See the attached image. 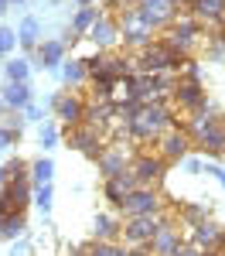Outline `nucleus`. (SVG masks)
Returning <instances> with one entry per match:
<instances>
[{"instance_id": "1", "label": "nucleus", "mask_w": 225, "mask_h": 256, "mask_svg": "<svg viewBox=\"0 0 225 256\" xmlns=\"http://www.w3.org/2000/svg\"><path fill=\"white\" fill-rule=\"evenodd\" d=\"M171 126H178V120H174V106H171V102H143L133 116L123 120L126 137L140 140V144H147V140H161Z\"/></svg>"}, {"instance_id": "2", "label": "nucleus", "mask_w": 225, "mask_h": 256, "mask_svg": "<svg viewBox=\"0 0 225 256\" xmlns=\"http://www.w3.org/2000/svg\"><path fill=\"white\" fill-rule=\"evenodd\" d=\"M184 130H188L191 144L205 150L208 158L225 154V116H215L212 110H205V113H195L184 120Z\"/></svg>"}, {"instance_id": "3", "label": "nucleus", "mask_w": 225, "mask_h": 256, "mask_svg": "<svg viewBox=\"0 0 225 256\" xmlns=\"http://www.w3.org/2000/svg\"><path fill=\"white\" fill-rule=\"evenodd\" d=\"M184 58H178L164 41H154L150 48H143L137 55V72H147V76H167V72H181Z\"/></svg>"}, {"instance_id": "4", "label": "nucleus", "mask_w": 225, "mask_h": 256, "mask_svg": "<svg viewBox=\"0 0 225 256\" xmlns=\"http://www.w3.org/2000/svg\"><path fill=\"white\" fill-rule=\"evenodd\" d=\"M171 102H174L178 110H184L188 116L212 110V106H208V92H205V86L198 79H188V76L178 79V89H174V99H171Z\"/></svg>"}, {"instance_id": "5", "label": "nucleus", "mask_w": 225, "mask_h": 256, "mask_svg": "<svg viewBox=\"0 0 225 256\" xmlns=\"http://www.w3.org/2000/svg\"><path fill=\"white\" fill-rule=\"evenodd\" d=\"M120 212H123V218L161 216V212H164V202H161V195H157V188H137V192H130V195L123 198Z\"/></svg>"}, {"instance_id": "6", "label": "nucleus", "mask_w": 225, "mask_h": 256, "mask_svg": "<svg viewBox=\"0 0 225 256\" xmlns=\"http://www.w3.org/2000/svg\"><path fill=\"white\" fill-rule=\"evenodd\" d=\"M184 250V239H181V229L174 222V212H161V229L150 242V253L154 256H178Z\"/></svg>"}, {"instance_id": "7", "label": "nucleus", "mask_w": 225, "mask_h": 256, "mask_svg": "<svg viewBox=\"0 0 225 256\" xmlns=\"http://www.w3.org/2000/svg\"><path fill=\"white\" fill-rule=\"evenodd\" d=\"M137 14L150 31H161V28H171L178 20V0H140Z\"/></svg>"}, {"instance_id": "8", "label": "nucleus", "mask_w": 225, "mask_h": 256, "mask_svg": "<svg viewBox=\"0 0 225 256\" xmlns=\"http://www.w3.org/2000/svg\"><path fill=\"white\" fill-rule=\"evenodd\" d=\"M161 229V216H140V218H123V242L140 250V246H150L154 236Z\"/></svg>"}, {"instance_id": "9", "label": "nucleus", "mask_w": 225, "mask_h": 256, "mask_svg": "<svg viewBox=\"0 0 225 256\" xmlns=\"http://www.w3.org/2000/svg\"><path fill=\"white\" fill-rule=\"evenodd\" d=\"M191 147H195V144H191V137H188V130H184L181 123H178V126H171V130L157 140V154H161L167 164H171V160H184Z\"/></svg>"}, {"instance_id": "10", "label": "nucleus", "mask_w": 225, "mask_h": 256, "mask_svg": "<svg viewBox=\"0 0 225 256\" xmlns=\"http://www.w3.org/2000/svg\"><path fill=\"white\" fill-rule=\"evenodd\" d=\"M130 168H133V174L140 181V188H154L164 178V171H167V160H164L161 154H137Z\"/></svg>"}, {"instance_id": "11", "label": "nucleus", "mask_w": 225, "mask_h": 256, "mask_svg": "<svg viewBox=\"0 0 225 256\" xmlns=\"http://www.w3.org/2000/svg\"><path fill=\"white\" fill-rule=\"evenodd\" d=\"M27 202H31V178H14V181L0 192V208H3L7 216L24 212Z\"/></svg>"}, {"instance_id": "12", "label": "nucleus", "mask_w": 225, "mask_h": 256, "mask_svg": "<svg viewBox=\"0 0 225 256\" xmlns=\"http://www.w3.org/2000/svg\"><path fill=\"white\" fill-rule=\"evenodd\" d=\"M85 99L75 96V92H65V96H55V113H58V120L72 130V126H82L85 123Z\"/></svg>"}, {"instance_id": "13", "label": "nucleus", "mask_w": 225, "mask_h": 256, "mask_svg": "<svg viewBox=\"0 0 225 256\" xmlns=\"http://www.w3.org/2000/svg\"><path fill=\"white\" fill-rule=\"evenodd\" d=\"M137 188H140V181H137V174H133V168H126L123 174L109 178V181L102 184V195H106V202H109V205H116V208H120L123 198L130 195V192H137Z\"/></svg>"}, {"instance_id": "14", "label": "nucleus", "mask_w": 225, "mask_h": 256, "mask_svg": "<svg viewBox=\"0 0 225 256\" xmlns=\"http://www.w3.org/2000/svg\"><path fill=\"white\" fill-rule=\"evenodd\" d=\"M96 160H99V174L109 181V178L123 174V171L130 168V150H126V144H113V147H106Z\"/></svg>"}, {"instance_id": "15", "label": "nucleus", "mask_w": 225, "mask_h": 256, "mask_svg": "<svg viewBox=\"0 0 225 256\" xmlns=\"http://www.w3.org/2000/svg\"><path fill=\"white\" fill-rule=\"evenodd\" d=\"M68 147H75V150H82V154H92V158H99L102 150V134L99 130H92V126H72L68 130Z\"/></svg>"}, {"instance_id": "16", "label": "nucleus", "mask_w": 225, "mask_h": 256, "mask_svg": "<svg viewBox=\"0 0 225 256\" xmlns=\"http://www.w3.org/2000/svg\"><path fill=\"white\" fill-rule=\"evenodd\" d=\"M89 38H92V44H96L99 52H113V48H116V41H123L120 38V20H113V18H106V14H102V18L92 24Z\"/></svg>"}, {"instance_id": "17", "label": "nucleus", "mask_w": 225, "mask_h": 256, "mask_svg": "<svg viewBox=\"0 0 225 256\" xmlns=\"http://www.w3.org/2000/svg\"><path fill=\"white\" fill-rule=\"evenodd\" d=\"M191 246H198V250H225V229L222 226H215V222H202V226H195L191 229Z\"/></svg>"}, {"instance_id": "18", "label": "nucleus", "mask_w": 225, "mask_h": 256, "mask_svg": "<svg viewBox=\"0 0 225 256\" xmlns=\"http://www.w3.org/2000/svg\"><path fill=\"white\" fill-rule=\"evenodd\" d=\"M188 10L198 24H225V0H191Z\"/></svg>"}, {"instance_id": "19", "label": "nucleus", "mask_w": 225, "mask_h": 256, "mask_svg": "<svg viewBox=\"0 0 225 256\" xmlns=\"http://www.w3.org/2000/svg\"><path fill=\"white\" fill-rule=\"evenodd\" d=\"M0 96L7 102V110H27L31 106V89H27V82H7L3 89H0Z\"/></svg>"}, {"instance_id": "20", "label": "nucleus", "mask_w": 225, "mask_h": 256, "mask_svg": "<svg viewBox=\"0 0 225 256\" xmlns=\"http://www.w3.org/2000/svg\"><path fill=\"white\" fill-rule=\"evenodd\" d=\"M120 236H123V222L116 216H106L102 212L96 218V242H120Z\"/></svg>"}, {"instance_id": "21", "label": "nucleus", "mask_w": 225, "mask_h": 256, "mask_svg": "<svg viewBox=\"0 0 225 256\" xmlns=\"http://www.w3.org/2000/svg\"><path fill=\"white\" fill-rule=\"evenodd\" d=\"M38 62H41V68L65 65V41H44V44H38Z\"/></svg>"}, {"instance_id": "22", "label": "nucleus", "mask_w": 225, "mask_h": 256, "mask_svg": "<svg viewBox=\"0 0 225 256\" xmlns=\"http://www.w3.org/2000/svg\"><path fill=\"white\" fill-rule=\"evenodd\" d=\"M102 18L99 7H79L75 10V18H72V34H89L92 31V24Z\"/></svg>"}, {"instance_id": "23", "label": "nucleus", "mask_w": 225, "mask_h": 256, "mask_svg": "<svg viewBox=\"0 0 225 256\" xmlns=\"http://www.w3.org/2000/svg\"><path fill=\"white\" fill-rule=\"evenodd\" d=\"M61 79L68 82V86H82L85 79H92L89 76V65H85V58H72L61 65Z\"/></svg>"}, {"instance_id": "24", "label": "nucleus", "mask_w": 225, "mask_h": 256, "mask_svg": "<svg viewBox=\"0 0 225 256\" xmlns=\"http://www.w3.org/2000/svg\"><path fill=\"white\" fill-rule=\"evenodd\" d=\"M51 178H55V160L51 158H38L31 164V184L41 188V184H51Z\"/></svg>"}, {"instance_id": "25", "label": "nucleus", "mask_w": 225, "mask_h": 256, "mask_svg": "<svg viewBox=\"0 0 225 256\" xmlns=\"http://www.w3.org/2000/svg\"><path fill=\"white\" fill-rule=\"evenodd\" d=\"M38 38H41V24L34 18H27L24 24H20V31H17V41L31 52V48H38Z\"/></svg>"}, {"instance_id": "26", "label": "nucleus", "mask_w": 225, "mask_h": 256, "mask_svg": "<svg viewBox=\"0 0 225 256\" xmlns=\"http://www.w3.org/2000/svg\"><path fill=\"white\" fill-rule=\"evenodd\" d=\"M3 76H7V82H27L31 65H27V58H10L3 65Z\"/></svg>"}, {"instance_id": "27", "label": "nucleus", "mask_w": 225, "mask_h": 256, "mask_svg": "<svg viewBox=\"0 0 225 256\" xmlns=\"http://www.w3.org/2000/svg\"><path fill=\"white\" fill-rule=\"evenodd\" d=\"M24 229H27V218H24V212H17V216H7L0 239H17V236H24Z\"/></svg>"}, {"instance_id": "28", "label": "nucleus", "mask_w": 225, "mask_h": 256, "mask_svg": "<svg viewBox=\"0 0 225 256\" xmlns=\"http://www.w3.org/2000/svg\"><path fill=\"white\" fill-rule=\"evenodd\" d=\"M181 218L188 222V229H195V226L208 222V212H205L202 205H181Z\"/></svg>"}, {"instance_id": "29", "label": "nucleus", "mask_w": 225, "mask_h": 256, "mask_svg": "<svg viewBox=\"0 0 225 256\" xmlns=\"http://www.w3.org/2000/svg\"><path fill=\"white\" fill-rule=\"evenodd\" d=\"M89 256H130V250H123L120 242H96Z\"/></svg>"}, {"instance_id": "30", "label": "nucleus", "mask_w": 225, "mask_h": 256, "mask_svg": "<svg viewBox=\"0 0 225 256\" xmlns=\"http://www.w3.org/2000/svg\"><path fill=\"white\" fill-rule=\"evenodd\" d=\"M51 198H55L51 184H41V188H34V205H38V208L44 212V216L51 212Z\"/></svg>"}, {"instance_id": "31", "label": "nucleus", "mask_w": 225, "mask_h": 256, "mask_svg": "<svg viewBox=\"0 0 225 256\" xmlns=\"http://www.w3.org/2000/svg\"><path fill=\"white\" fill-rule=\"evenodd\" d=\"M38 140H41V147H55V144H58V126H55V123H41Z\"/></svg>"}, {"instance_id": "32", "label": "nucleus", "mask_w": 225, "mask_h": 256, "mask_svg": "<svg viewBox=\"0 0 225 256\" xmlns=\"http://www.w3.org/2000/svg\"><path fill=\"white\" fill-rule=\"evenodd\" d=\"M14 44H17V31L14 28H0V55L14 52Z\"/></svg>"}, {"instance_id": "33", "label": "nucleus", "mask_w": 225, "mask_h": 256, "mask_svg": "<svg viewBox=\"0 0 225 256\" xmlns=\"http://www.w3.org/2000/svg\"><path fill=\"white\" fill-rule=\"evenodd\" d=\"M17 140V130H10V126H0V147H10Z\"/></svg>"}, {"instance_id": "34", "label": "nucleus", "mask_w": 225, "mask_h": 256, "mask_svg": "<svg viewBox=\"0 0 225 256\" xmlns=\"http://www.w3.org/2000/svg\"><path fill=\"white\" fill-rule=\"evenodd\" d=\"M184 171H188V174H198V171H202V160H195V158H184Z\"/></svg>"}, {"instance_id": "35", "label": "nucleus", "mask_w": 225, "mask_h": 256, "mask_svg": "<svg viewBox=\"0 0 225 256\" xmlns=\"http://www.w3.org/2000/svg\"><path fill=\"white\" fill-rule=\"evenodd\" d=\"M208 174H215L219 181H222V188H225V168H219V164H212V160H208Z\"/></svg>"}, {"instance_id": "36", "label": "nucleus", "mask_w": 225, "mask_h": 256, "mask_svg": "<svg viewBox=\"0 0 225 256\" xmlns=\"http://www.w3.org/2000/svg\"><path fill=\"white\" fill-rule=\"evenodd\" d=\"M10 256H27V242H14L10 246Z\"/></svg>"}, {"instance_id": "37", "label": "nucleus", "mask_w": 225, "mask_h": 256, "mask_svg": "<svg viewBox=\"0 0 225 256\" xmlns=\"http://www.w3.org/2000/svg\"><path fill=\"white\" fill-rule=\"evenodd\" d=\"M7 184H10V171H7V164H3V168H0V192H3Z\"/></svg>"}, {"instance_id": "38", "label": "nucleus", "mask_w": 225, "mask_h": 256, "mask_svg": "<svg viewBox=\"0 0 225 256\" xmlns=\"http://www.w3.org/2000/svg\"><path fill=\"white\" fill-rule=\"evenodd\" d=\"M24 113H27V120H41V110H38V106H27Z\"/></svg>"}, {"instance_id": "39", "label": "nucleus", "mask_w": 225, "mask_h": 256, "mask_svg": "<svg viewBox=\"0 0 225 256\" xmlns=\"http://www.w3.org/2000/svg\"><path fill=\"white\" fill-rule=\"evenodd\" d=\"M79 7H96V0H75Z\"/></svg>"}, {"instance_id": "40", "label": "nucleus", "mask_w": 225, "mask_h": 256, "mask_svg": "<svg viewBox=\"0 0 225 256\" xmlns=\"http://www.w3.org/2000/svg\"><path fill=\"white\" fill-rule=\"evenodd\" d=\"M3 222H7V212L0 208V232H3Z\"/></svg>"}, {"instance_id": "41", "label": "nucleus", "mask_w": 225, "mask_h": 256, "mask_svg": "<svg viewBox=\"0 0 225 256\" xmlns=\"http://www.w3.org/2000/svg\"><path fill=\"white\" fill-rule=\"evenodd\" d=\"M7 4H10V0H0V14H3V7H7Z\"/></svg>"}, {"instance_id": "42", "label": "nucleus", "mask_w": 225, "mask_h": 256, "mask_svg": "<svg viewBox=\"0 0 225 256\" xmlns=\"http://www.w3.org/2000/svg\"><path fill=\"white\" fill-rule=\"evenodd\" d=\"M3 110H7V102H3V96H0V113H3Z\"/></svg>"}, {"instance_id": "43", "label": "nucleus", "mask_w": 225, "mask_h": 256, "mask_svg": "<svg viewBox=\"0 0 225 256\" xmlns=\"http://www.w3.org/2000/svg\"><path fill=\"white\" fill-rule=\"evenodd\" d=\"M219 256H225V250H219Z\"/></svg>"}, {"instance_id": "44", "label": "nucleus", "mask_w": 225, "mask_h": 256, "mask_svg": "<svg viewBox=\"0 0 225 256\" xmlns=\"http://www.w3.org/2000/svg\"><path fill=\"white\" fill-rule=\"evenodd\" d=\"M10 4H20V0H10Z\"/></svg>"}, {"instance_id": "45", "label": "nucleus", "mask_w": 225, "mask_h": 256, "mask_svg": "<svg viewBox=\"0 0 225 256\" xmlns=\"http://www.w3.org/2000/svg\"><path fill=\"white\" fill-rule=\"evenodd\" d=\"M51 4H61V0H51Z\"/></svg>"}]
</instances>
